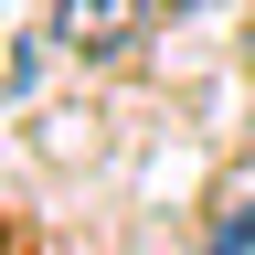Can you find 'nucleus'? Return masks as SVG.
<instances>
[{
	"instance_id": "1",
	"label": "nucleus",
	"mask_w": 255,
	"mask_h": 255,
	"mask_svg": "<svg viewBox=\"0 0 255 255\" xmlns=\"http://www.w3.org/2000/svg\"><path fill=\"white\" fill-rule=\"evenodd\" d=\"M149 11L159 0H53V43L85 53V64H107V53H128L149 32Z\"/></svg>"
},
{
	"instance_id": "2",
	"label": "nucleus",
	"mask_w": 255,
	"mask_h": 255,
	"mask_svg": "<svg viewBox=\"0 0 255 255\" xmlns=\"http://www.w3.org/2000/svg\"><path fill=\"white\" fill-rule=\"evenodd\" d=\"M213 255H255V213H245V223H223V234H213Z\"/></svg>"
},
{
	"instance_id": "3",
	"label": "nucleus",
	"mask_w": 255,
	"mask_h": 255,
	"mask_svg": "<svg viewBox=\"0 0 255 255\" xmlns=\"http://www.w3.org/2000/svg\"><path fill=\"white\" fill-rule=\"evenodd\" d=\"M159 11H213V0H159Z\"/></svg>"
}]
</instances>
